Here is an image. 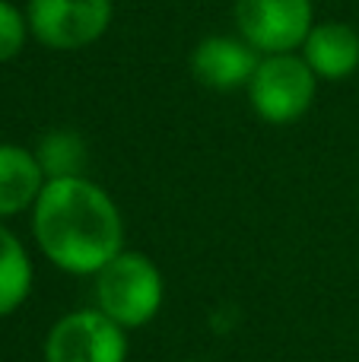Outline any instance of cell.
Returning <instances> with one entry per match:
<instances>
[{
    "label": "cell",
    "mask_w": 359,
    "mask_h": 362,
    "mask_svg": "<svg viewBox=\"0 0 359 362\" xmlns=\"http://www.w3.org/2000/svg\"><path fill=\"white\" fill-rule=\"evenodd\" d=\"M261 54L242 35H207L191 51V74L213 93L248 89Z\"/></svg>",
    "instance_id": "7"
},
{
    "label": "cell",
    "mask_w": 359,
    "mask_h": 362,
    "mask_svg": "<svg viewBox=\"0 0 359 362\" xmlns=\"http://www.w3.org/2000/svg\"><path fill=\"white\" fill-rule=\"evenodd\" d=\"M112 0H29L25 19L35 42L51 51H80L108 32Z\"/></svg>",
    "instance_id": "4"
},
{
    "label": "cell",
    "mask_w": 359,
    "mask_h": 362,
    "mask_svg": "<svg viewBox=\"0 0 359 362\" xmlns=\"http://www.w3.org/2000/svg\"><path fill=\"white\" fill-rule=\"evenodd\" d=\"M45 362H127V331L99 308L70 312L45 337Z\"/></svg>",
    "instance_id": "6"
},
{
    "label": "cell",
    "mask_w": 359,
    "mask_h": 362,
    "mask_svg": "<svg viewBox=\"0 0 359 362\" xmlns=\"http://www.w3.org/2000/svg\"><path fill=\"white\" fill-rule=\"evenodd\" d=\"M45 178H70L86 169V140L76 131H48L35 146Z\"/></svg>",
    "instance_id": "11"
},
{
    "label": "cell",
    "mask_w": 359,
    "mask_h": 362,
    "mask_svg": "<svg viewBox=\"0 0 359 362\" xmlns=\"http://www.w3.org/2000/svg\"><path fill=\"white\" fill-rule=\"evenodd\" d=\"M32 232L57 270L95 276L124 251V219L105 187L86 175L48 178L32 206Z\"/></svg>",
    "instance_id": "1"
},
{
    "label": "cell",
    "mask_w": 359,
    "mask_h": 362,
    "mask_svg": "<svg viewBox=\"0 0 359 362\" xmlns=\"http://www.w3.org/2000/svg\"><path fill=\"white\" fill-rule=\"evenodd\" d=\"M29 19L19 6H13L10 0H0V64L13 61L23 54L25 38H29Z\"/></svg>",
    "instance_id": "12"
},
{
    "label": "cell",
    "mask_w": 359,
    "mask_h": 362,
    "mask_svg": "<svg viewBox=\"0 0 359 362\" xmlns=\"http://www.w3.org/2000/svg\"><path fill=\"white\" fill-rule=\"evenodd\" d=\"M299 54L318 80L341 83L359 70V32L347 23H315Z\"/></svg>",
    "instance_id": "8"
},
{
    "label": "cell",
    "mask_w": 359,
    "mask_h": 362,
    "mask_svg": "<svg viewBox=\"0 0 359 362\" xmlns=\"http://www.w3.org/2000/svg\"><path fill=\"white\" fill-rule=\"evenodd\" d=\"M239 35L258 54H293L315 25L312 0H235Z\"/></svg>",
    "instance_id": "5"
},
{
    "label": "cell",
    "mask_w": 359,
    "mask_h": 362,
    "mask_svg": "<svg viewBox=\"0 0 359 362\" xmlns=\"http://www.w3.org/2000/svg\"><path fill=\"white\" fill-rule=\"evenodd\" d=\"M318 93V76L302 61V54H261L258 70L248 83L252 112L264 124H296L305 118Z\"/></svg>",
    "instance_id": "3"
},
{
    "label": "cell",
    "mask_w": 359,
    "mask_h": 362,
    "mask_svg": "<svg viewBox=\"0 0 359 362\" xmlns=\"http://www.w3.org/2000/svg\"><path fill=\"white\" fill-rule=\"evenodd\" d=\"M45 172L35 150L16 144H0V219L32 210L45 187Z\"/></svg>",
    "instance_id": "9"
},
{
    "label": "cell",
    "mask_w": 359,
    "mask_h": 362,
    "mask_svg": "<svg viewBox=\"0 0 359 362\" xmlns=\"http://www.w3.org/2000/svg\"><path fill=\"white\" fill-rule=\"evenodd\" d=\"M32 293V261L23 242L0 223V318L13 315Z\"/></svg>",
    "instance_id": "10"
},
{
    "label": "cell",
    "mask_w": 359,
    "mask_h": 362,
    "mask_svg": "<svg viewBox=\"0 0 359 362\" xmlns=\"http://www.w3.org/2000/svg\"><path fill=\"white\" fill-rule=\"evenodd\" d=\"M95 308L124 331L150 325L165 299V283L153 257L124 248L95 274Z\"/></svg>",
    "instance_id": "2"
}]
</instances>
